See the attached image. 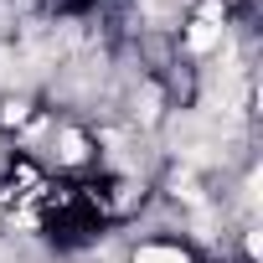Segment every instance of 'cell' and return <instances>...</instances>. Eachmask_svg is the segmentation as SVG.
Masks as SVG:
<instances>
[{
  "label": "cell",
  "instance_id": "6da1fadb",
  "mask_svg": "<svg viewBox=\"0 0 263 263\" xmlns=\"http://www.w3.org/2000/svg\"><path fill=\"white\" fill-rule=\"evenodd\" d=\"M217 36H222V26H217V21H196L186 42H191V52H212V47H217Z\"/></svg>",
  "mask_w": 263,
  "mask_h": 263
},
{
  "label": "cell",
  "instance_id": "7a4b0ae2",
  "mask_svg": "<svg viewBox=\"0 0 263 263\" xmlns=\"http://www.w3.org/2000/svg\"><path fill=\"white\" fill-rule=\"evenodd\" d=\"M135 263H191V258H186L181 248H140Z\"/></svg>",
  "mask_w": 263,
  "mask_h": 263
},
{
  "label": "cell",
  "instance_id": "3957f363",
  "mask_svg": "<svg viewBox=\"0 0 263 263\" xmlns=\"http://www.w3.org/2000/svg\"><path fill=\"white\" fill-rule=\"evenodd\" d=\"M83 155H88V140H83V135H72V129H67V135H62V160H67V165H78Z\"/></svg>",
  "mask_w": 263,
  "mask_h": 263
}]
</instances>
